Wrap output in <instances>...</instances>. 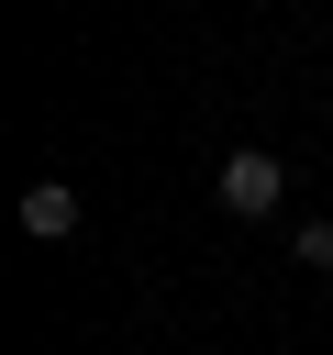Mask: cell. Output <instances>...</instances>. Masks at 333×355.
Here are the masks:
<instances>
[{"mask_svg": "<svg viewBox=\"0 0 333 355\" xmlns=\"http://www.w3.org/2000/svg\"><path fill=\"white\" fill-rule=\"evenodd\" d=\"M211 200H222L233 222H266V211L289 200V166H278L266 144H233V155H222V178H211Z\"/></svg>", "mask_w": 333, "mask_h": 355, "instance_id": "obj_1", "label": "cell"}, {"mask_svg": "<svg viewBox=\"0 0 333 355\" xmlns=\"http://www.w3.org/2000/svg\"><path fill=\"white\" fill-rule=\"evenodd\" d=\"M22 233H33V244H67V233H78V189H67V178H33V189H22Z\"/></svg>", "mask_w": 333, "mask_h": 355, "instance_id": "obj_2", "label": "cell"}, {"mask_svg": "<svg viewBox=\"0 0 333 355\" xmlns=\"http://www.w3.org/2000/svg\"><path fill=\"white\" fill-rule=\"evenodd\" d=\"M289 255H300V266H333V222H300V233H289Z\"/></svg>", "mask_w": 333, "mask_h": 355, "instance_id": "obj_3", "label": "cell"}]
</instances>
